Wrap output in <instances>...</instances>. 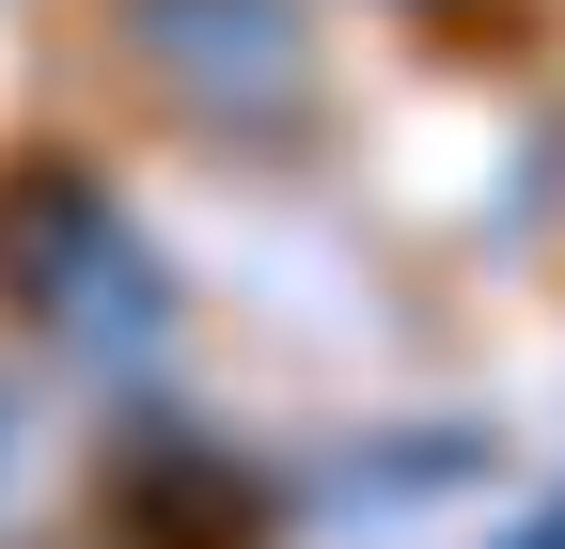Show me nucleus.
<instances>
[{
  "instance_id": "obj_1",
  "label": "nucleus",
  "mask_w": 565,
  "mask_h": 549,
  "mask_svg": "<svg viewBox=\"0 0 565 549\" xmlns=\"http://www.w3.org/2000/svg\"><path fill=\"white\" fill-rule=\"evenodd\" d=\"M519 549H565V518H550V534H519Z\"/></svg>"
}]
</instances>
